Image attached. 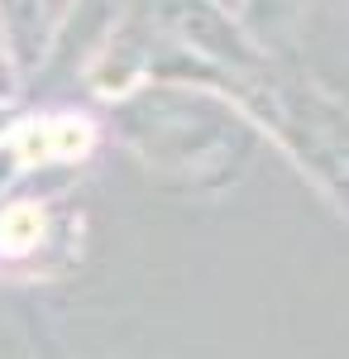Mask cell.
<instances>
[{
  "label": "cell",
  "instance_id": "obj_1",
  "mask_svg": "<svg viewBox=\"0 0 349 359\" xmlns=\"http://www.w3.org/2000/svg\"><path fill=\"white\" fill-rule=\"evenodd\" d=\"M91 144V125L86 120H72V115H62V120H34L20 130V154H25L29 163L39 158H72Z\"/></svg>",
  "mask_w": 349,
  "mask_h": 359
},
{
  "label": "cell",
  "instance_id": "obj_2",
  "mask_svg": "<svg viewBox=\"0 0 349 359\" xmlns=\"http://www.w3.org/2000/svg\"><path fill=\"white\" fill-rule=\"evenodd\" d=\"M39 235H43L39 206H10L0 216V254H20V249L39 245Z\"/></svg>",
  "mask_w": 349,
  "mask_h": 359
}]
</instances>
